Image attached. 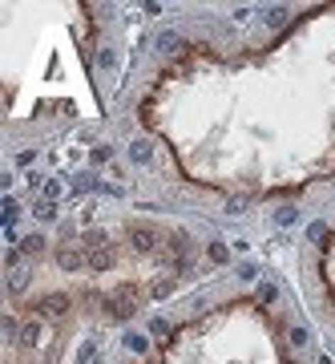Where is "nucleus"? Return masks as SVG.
Instances as JSON below:
<instances>
[{
    "instance_id": "nucleus-1",
    "label": "nucleus",
    "mask_w": 335,
    "mask_h": 364,
    "mask_svg": "<svg viewBox=\"0 0 335 364\" xmlns=\"http://www.w3.org/2000/svg\"><path fill=\"white\" fill-rule=\"evenodd\" d=\"M117 117L138 178L170 215L335 203V4L267 33L158 41Z\"/></svg>"
},
{
    "instance_id": "nucleus-2",
    "label": "nucleus",
    "mask_w": 335,
    "mask_h": 364,
    "mask_svg": "<svg viewBox=\"0 0 335 364\" xmlns=\"http://www.w3.org/2000/svg\"><path fill=\"white\" fill-rule=\"evenodd\" d=\"M202 223L121 210L57 227L9 259L4 364H65L73 344L210 284Z\"/></svg>"
},
{
    "instance_id": "nucleus-3",
    "label": "nucleus",
    "mask_w": 335,
    "mask_h": 364,
    "mask_svg": "<svg viewBox=\"0 0 335 364\" xmlns=\"http://www.w3.org/2000/svg\"><path fill=\"white\" fill-rule=\"evenodd\" d=\"M105 4H4V130L40 146L105 114Z\"/></svg>"
},
{
    "instance_id": "nucleus-4",
    "label": "nucleus",
    "mask_w": 335,
    "mask_h": 364,
    "mask_svg": "<svg viewBox=\"0 0 335 364\" xmlns=\"http://www.w3.org/2000/svg\"><path fill=\"white\" fill-rule=\"evenodd\" d=\"M307 320L271 279L214 275L117 364H315Z\"/></svg>"
},
{
    "instance_id": "nucleus-5",
    "label": "nucleus",
    "mask_w": 335,
    "mask_h": 364,
    "mask_svg": "<svg viewBox=\"0 0 335 364\" xmlns=\"http://www.w3.org/2000/svg\"><path fill=\"white\" fill-rule=\"evenodd\" d=\"M299 291L311 324L335 336V207L319 215L299 243Z\"/></svg>"
}]
</instances>
